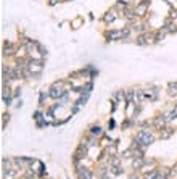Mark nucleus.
<instances>
[{"instance_id":"f257e3e1","label":"nucleus","mask_w":177,"mask_h":179,"mask_svg":"<svg viewBox=\"0 0 177 179\" xmlns=\"http://www.w3.org/2000/svg\"><path fill=\"white\" fill-rule=\"evenodd\" d=\"M63 82H55L52 84V87L48 89V95H50L52 98H60L63 94H65V89H61Z\"/></svg>"},{"instance_id":"f03ea898","label":"nucleus","mask_w":177,"mask_h":179,"mask_svg":"<svg viewBox=\"0 0 177 179\" xmlns=\"http://www.w3.org/2000/svg\"><path fill=\"white\" fill-rule=\"evenodd\" d=\"M76 174H77V179H92V173L90 169L84 168V166H79L76 169Z\"/></svg>"},{"instance_id":"7ed1b4c3","label":"nucleus","mask_w":177,"mask_h":179,"mask_svg":"<svg viewBox=\"0 0 177 179\" xmlns=\"http://www.w3.org/2000/svg\"><path fill=\"white\" fill-rule=\"evenodd\" d=\"M153 126L156 127L158 131H161L163 127L166 126V118H164V114H163V116H158V118H155V121H153Z\"/></svg>"},{"instance_id":"20e7f679","label":"nucleus","mask_w":177,"mask_h":179,"mask_svg":"<svg viewBox=\"0 0 177 179\" xmlns=\"http://www.w3.org/2000/svg\"><path fill=\"white\" fill-rule=\"evenodd\" d=\"M105 35L110 40H118V39H123V31H111V32H106Z\"/></svg>"},{"instance_id":"39448f33","label":"nucleus","mask_w":177,"mask_h":179,"mask_svg":"<svg viewBox=\"0 0 177 179\" xmlns=\"http://www.w3.org/2000/svg\"><path fill=\"white\" fill-rule=\"evenodd\" d=\"M150 5V2H143V3H140L137 8H135V15L137 16H143V13H145V10H147V6Z\"/></svg>"},{"instance_id":"423d86ee","label":"nucleus","mask_w":177,"mask_h":179,"mask_svg":"<svg viewBox=\"0 0 177 179\" xmlns=\"http://www.w3.org/2000/svg\"><path fill=\"white\" fill-rule=\"evenodd\" d=\"M167 94L171 97H177V82H169L167 85Z\"/></svg>"},{"instance_id":"0eeeda50","label":"nucleus","mask_w":177,"mask_h":179,"mask_svg":"<svg viewBox=\"0 0 177 179\" xmlns=\"http://www.w3.org/2000/svg\"><path fill=\"white\" fill-rule=\"evenodd\" d=\"M3 177H5V179H15V177H16V171L13 169V168L3 169Z\"/></svg>"},{"instance_id":"6e6552de","label":"nucleus","mask_w":177,"mask_h":179,"mask_svg":"<svg viewBox=\"0 0 177 179\" xmlns=\"http://www.w3.org/2000/svg\"><path fill=\"white\" fill-rule=\"evenodd\" d=\"M116 19V15H115V10H111V11H108L105 15V18H103V21L105 23H113V21Z\"/></svg>"},{"instance_id":"1a4fd4ad","label":"nucleus","mask_w":177,"mask_h":179,"mask_svg":"<svg viewBox=\"0 0 177 179\" xmlns=\"http://www.w3.org/2000/svg\"><path fill=\"white\" fill-rule=\"evenodd\" d=\"M161 131H163V132L159 134L161 139H169V137H171V134H172V129H171V127H163Z\"/></svg>"},{"instance_id":"9d476101","label":"nucleus","mask_w":177,"mask_h":179,"mask_svg":"<svg viewBox=\"0 0 177 179\" xmlns=\"http://www.w3.org/2000/svg\"><path fill=\"white\" fill-rule=\"evenodd\" d=\"M87 150H89V144L87 142H82V144L79 145V148H77V153H79L81 156H84L87 153Z\"/></svg>"},{"instance_id":"9b49d317","label":"nucleus","mask_w":177,"mask_h":179,"mask_svg":"<svg viewBox=\"0 0 177 179\" xmlns=\"http://www.w3.org/2000/svg\"><path fill=\"white\" fill-rule=\"evenodd\" d=\"M143 164H145V160H143V158H135V160L132 161V168H134V169H140L142 166H143Z\"/></svg>"},{"instance_id":"f8f14e48","label":"nucleus","mask_w":177,"mask_h":179,"mask_svg":"<svg viewBox=\"0 0 177 179\" xmlns=\"http://www.w3.org/2000/svg\"><path fill=\"white\" fill-rule=\"evenodd\" d=\"M147 39H148L147 35H139V37L135 39V44H137V45H147V44H148Z\"/></svg>"},{"instance_id":"ddd939ff","label":"nucleus","mask_w":177,"mask_h":179,"mask_svg":"<svg viewBox=\"0 0 177 179\" xmlns=\"http://www.w3.org/2000/svg\"><path fill=\"white\" fill-rule=\"evenodd\" d=\"M164 118H166V121H172V119H175V118H177V111L172 110V111L164 113Z\"/></svg>"},{"instance_id":"4468645a","label":"nucleus","mask_w":177,"mask_h":179,"mask_svg":"<svg viewBox=\"0 0 177 179\" xmlns=\"http://www.w3.org/2000/svg\"><path fill=\"white\" fill-rule=\"evenodd\" d=\"M143 179H158V171H148V173H145Z\"/></svg>"},{"instance_id":"2eb2a0df","label":"nucleus","mask_w":177,"mask_h":179,"mask_svg":"<svg viewBox=\"0 0 177 179\" xmlns=\"http://www.w3.org/2000/svg\"><path fill=\"white\" fill-rule=\"evenodd\" d=\"M126 98H127L129 103H132V100H135V90H127L126 92Z\"/></svg>"},{"instance_id":"dca6fc26","label":"nucleus","mask_w":177,"mask_h":179,"mask_svg":"<svg viewBox=\"0 0 177 179\" xmlns=\"http://www.w3.org/2000/svg\"><path fill=\"white\" fill-rule=\"evenodd\" d=\"M90 134H94V135H102V127H100V126H92V127H90Z\"/></svg>"},{"instance_id":"f3484780","label":"nucleus","mask_w":177,"mask_h":179,"mask_svg":"<svg viewBox=\"0 0 177 179\" xmlns=\"http://www.w3.org/2000/svg\"><path fill=\"white\" fill-rule=\"evenodd\" d=\"M131 155H134V150H132V147H131V148H127V150H124L121 158H131Z\"/></svg>"},{"instance_id":"a211bd4d","label":"nucleus","mask_w":177,"mask_h":179,"mask_svg":"<svg viewBox=\"0 0 177 179\" xmlns=\"http://www.w3.org/2000/svg\"><path fill=\"white\" fill-rule=\"evenodd\" d=\"M47 97H50V95H48L45 90H42V92H40V97H39V105H42V103H44V100H45Z\"/></svg>"},{"instance_id":"6ab92c4d","label":"nucleus","mask_w":177,"mask_h":179,"mask_svg":"<svg viewBox=\"0 0 177 179\" xmlns=\"http://www.w3.org/2000/svg\"><path fill=\"white\" fill-rule=\"evenodd\" d=\"M124 97H126V92L124 90H118L116 95H115V100H123Z\"/></svg>"},{"instance_id":"aec40b11","label":"nucleus","mask_w":177,"mask_h":179,"mask_svg":"<svg viewBox=\"0 0 177 179\" xmlns=\"http://www.w3.org/2000/svg\"><path fill=\"white\" fill-rule=\"evenodd\" d=\"M145 29H147V27L143 26V24H137V26H134V31H137V32H145Z\"/></svg>"},{"instance_id":"412c9836","label":"nucleus","mask_w":177,"mask_h":179,"mask_svg":"<svg viewBox=\"0 0 177 179\" xmlns=\"http://www.w3.org/2000/svg\"><path fill=\"white\" fill-rule=\"evenodd\" d=\"M39 53H40V56H47V48H44V47H39Z\"/></svg>"},{"instance_id":"4be33fe9","label":"nucleus","mask_w":177,"mask_h":179,"mask_svg":"<svg viewBox=\"0 0 177 179\" xmlns=\"http://www.w3.org/2000/svg\"><path fill=\"white\" fill-rule=\"evenodd\" d=\"M2 166H3V169H8V168H10V161L3 158V160H2Z\"/></svg>"},{"instance_id":"5701e85b","label":"nucleus","mask_w":177,"mask_h":179,"mask_svg":"<svg viewBox=\"0 0 177 179\" xmlns=\"http://www.w3.org/2000/svg\"><path fill=\"white\" fill-rule=\"evenodd\" d=\"M34 119H35V121L42 119V111H35V113H34Z\"/></svg>"},{"instance_id":"b1692460","label":"nucleus","mask_w":177,"mask_h":179,"mask_svg":"<svg viewBox=\"0 0 177 179\" xmlns=\"http://www.w3.org/2000/svg\"><path fill=\"white\" fill-rule=\"evenodd\" d=\"M45 126H47V121H42V119L37 121V127H45Z\"/></svg>"},{"instance_id":"393cba45","label":"nucleus","mask_w":177,"mask_h":179,"mask_svg":"<svg viewBox=\"0 0 177 179\" xmlns=\"http://www.w3.org/2000/svg\"><path fill=\"white\" fill-rule=\"evenodd\" d=\"M8 119H10V114L5 113V114H3V127H5V123H8Z\"/></svg>"},{"instance_id":"a878e982","label":"nucleus","mask_w":177,"mask_h":179,"mask_svg":"<svg viewBox=\"0 0 177 179\" xmlns=\"http://www.w3.org/2000/svg\"><path fill=\"white\" fill-rule=\"evenodd\" d=\"M116 6H118V8H121V6H123V8H126L127 3H126V2H118V3H116Z\"/></svg>"},{"instance_id":"bb28decb","label":"nucleus","mask_w":177,"mask_h":179,"mask_svg":"<svg viewBox=\"0 0 177 179\" xmlns=\"http://www.w3.org/2000/svg\"><path fill=\"white\" fill-rule=\"evenodd\" d=\"M18 95H21V89H19V87L15 90V94H13V97H18Z\"/></svg>"},{"instance_id":"cd10ccee","label":"nucleus","mask_w":177,"mask_h":179,"mask_svg":"<svg viewBox=\"0 0 177 179\" xmlns=\"http://www.w3.org/2000/svg\"><path fill=\"white\" fill-rule=\"evenodd\" d=\"M108 126H110V129H111V127H115V121H113V119H111V121H110V124H108Z\"/></svg>"},{"instance_id":"c85d7f7f","label":"nucleus","mask_w":177,"mask_h":179,"mask_svg":"<svg viewBox=\"0 0 177 179\" xmlns=\"http://www.w3.org/2000/svg\"><path fill=\"white\" fill-rule=\"evenodd\" d=\"M103 179H113V177H111V176H108V174H105V176H103Z\"/></svg>"}]
</instances>
